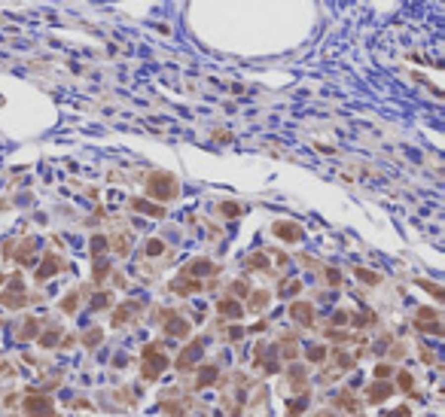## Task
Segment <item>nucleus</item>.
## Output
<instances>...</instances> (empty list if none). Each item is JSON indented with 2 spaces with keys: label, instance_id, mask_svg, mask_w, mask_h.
Segmentation results:
<instances>
[{
  "label": "nucleus",
  "instance_id": "obj_1",
  "mask_svg": "<svg viewBox=\"0 0 445 417\" xmlns=\"http://www.w3.org/2000/svg\"><path fill=\"white\" fill-rule=\"evenodd\" d=\"M150 195H156L159 201H168V198L177 195V183L171 174H153L150 177Z\"/></svg>",
  "mask_w": 445,
  "mask_h": 417
},
{
  "label": "nucleus",
  "instance_id": "obj_2",
  "mask_svg": "<svg viewBox=\"0 0 445 417\" xmlns=\"http://www.w3.org/2000/svg\"><path fill=\"white\" fill-rule=\"evenodd\" d=\"M25 408H28L31 417H55V408H52V402L46 396H28Z\"/></svg>",
  "mask_w": 445,
  "mask_h": 417
},
{
  "label": "nucleus",
  "instance_id": "obj_3",
  "mask_svg": "<svg viewBox=\"0 0 445 417\" xmlns=\"http://www.w3.org/2000/svg\"><path fill=\"white\" fill-rule=\"evenodd\" d=\"M165 369V356L147 350V366H144V378H159V372Z\"/></svg>",
  "mask_w": 445,
  "mask_h": 417
},
{
  "label": "nucleus",
  "instance_id": "obj_4",
  "mask_svg": "<svg viewBox=\"0 0 445 417\" xmlns=\"http://www.w3.org/2000/svg\"><path fill=\"white\" fill-rule=\"evenodd\" d=\"M275 234L281 241H299L302 238V228L293 226V223H275Z\"/></svg>",
  "mask_w": 445,
  "mask_h": 417
},
{
  "label": "nucleus",
  "instance_id": "obj_5",
  "mask_svg": "<svg viewBox=\"0 0 445 417\" xmlns=\"http://www.w3.org/2000/svg\"><path fill=\"white\" fill-rule=\"evenodd\" d=\"M202 350H204V347H202V341H192V344H189V350L180 356V362H177V366H189V362H195V359L202 356Z\"/></svg>",
  "mask_w": 445,
  "mask_h": 417
},
{
  "label": "nucleus",
  "instance_id": "obj_6",
  "mask_svg": "<svg viewBox=\"0 0 445 417\" xmlns=\"http://www.w3.org/2000/svg\"><path fill=\"white\" fill-rule=\"evenodd\" d=\"M390 396V384H372L369 387V399L372 402H381V399H387Z\"/></svg>",
  "mask_w": 445,
  "mask_h": 417
},
{
  "label": "nucleus",
  "instance_id": "obj_7",
  "mask_svg": "<svg viewBox=\"0 0 445 417\" xmlns=\"http://www.w3.org/2000/svg\"><path fill=\"white\" fill-rule=\"evenodd\" d=\"M131 204H134V210H140V213H150V216H162V213H165L159 204H147V201H140V198H134Z\"/></svg>",
  "mask_w": 445,
  "mask_h": 417
},
{
  "label": "nucleus",
  "instance_id": "obj_8",
  "mask_svg": "<svg viewBox=\"0 0 445 417\" xmlns=\"http://www.w3.org/2000/svg\"><path fill=\"white\" fill-rule=\"evenodd\" d=\"M220 314H226V317H241V304L232 302V299H223V302H220Z\"/></svg>",
  "mask_w": 445,
  "mask_h": 417
},
{
  "label": "nucleus",
  "instance_id": "obj_9",
  "mask_svg": "<svg viewBox=\"0 0 445 417\" xmlns=\"http://www.w3.org/2000/svg\"><path fill=\"white\" fill-rule=\"evenodd\" d=\"M52 271H58V262H55V256H46L43 268L37 271V280H46V277H52Z\"/></svg>",
  "mask_w": 445,
  "mask_h": 417
},
{
  "label": "nucleus",
  "instance_id": "obj_10",
  "mask_svg": "<svg viewBox=\"0 0 445 417\" xmlns=\"http://www.w3.org/2000/svg\"><path fill=\"white\" fill-rule=\"evenodd\" d=\"M213 380H217V369L213 366L199 369V387H207V384H213Z\"/></svg>",
  "mask_w": 445,
  "mask_h": 417
},
{
  "label": "nucleus",
  "instance_id": "obj_11",
  "mask_svg": "<svg viewBox=\"0 0 445 417\" xmlns=\"http://www.w3.org/2000/svg\"><path fill=\"white\" fill-rule=\"evenodd\" d=\"M293 317H296V320H302V323H305V326H308V323H311V307H308L305 302H299V304H293Z\"/></svg>",
  "mask_w": 445,
  "mask_h": 417
},
{
  "label": "nucleus",
  "instance_id": "obj_12",
  "mask_svg": "<svg viewBox=\"0 0 445 417\" xmlns=\"http://www.w3.org/2000/svg\"><path fill=\"white\" fill-rule=\"evenodd\" d=\"M210 271H213L210 262H192L189 265V274H195V277H199V274H210Z\"/></svg>",
  "mask_w": 445,
  "mask_h": 417
},
{
  "label": "nucleus",
  "instance_id": "obj_13",
  "mask_svg": "<svg viewBox=\"0 0 445 417\" xmlns=\"http://www.w3.org/2000/svg\"><path fill=\"white\" fill-rule=\"evenodd\" d=\"M168 332H171V335H186L189 326H186L183 320H171V323H168Z\"/></svg>",
  "mask_w": 445,
  "mask_h": 417
},
{
  "label": "nucleus",
  "instance_id": "obj_14",
  "mask_svg": "<svg viewBox=\"0 0 445 417\" xmlns=\"http://www.w3.org/2000/svg\"><path fill=\"white\" fill-rule=\"evenodd\" d=\"M357 277H360V280H366V283H378V280H381L375 271H366V268H357Z\"/></svg>",
  "mask_w": 445,
  "mask_h": 417
},
{
  "label": "nucleus",
  "instance_id": "obj_15",
  "mask_svg": "<svg viewBox=\"0 0 445 417\" xmlns=\"http://www.w3.org/2000/svg\"><path fill=\"white\" fill-rule=\"evenodd\" d=\"M324 356H326V350H324V347H320V344H314V347L308 350V359H311V362H320V359H324Z\"/></svg>",
  "mask_w": 445,
  "mask_h": 417
},
{
  "label": "nucleus",
  "instance_id": "obj_16",
  "mask_svg": "<svg viewBox=\"0 0 445 417\" xmlns=\"http://www.w3.org/2000/svg\"><path fill=\"white\" fill-rule=\"evenodd\" d=\"M162 250H165L162 241H150V244H147V253H150V256H162Z\"/></svg>",
  "mask_w": 445,
  "mask_h": 417
},
{
  "label": "nucleus",
  "instance_id": "obj_17",
  "mask_svg": "<svg viewBox=\"0 0 445 417\" xmlns=\"http://www.w3.org/2000/svg\"><path fill=\"white\" fill-rule=\"evenodd\" d=\"M104 250H107V241L101 238V234H95V238H92V253L98 256V253H104Z\"/></svg>",
  "mask_w": 445,
  "mask_h": 417
},
{
  "label": "nucleus",
  "instance_id": "obj_18",
  "mask_svg": "<svg viewBox=\"0 0 445 417\" xmlns=\"http://www.w3.org/2000/svg\"><path fill=\"white\" fill-rule=\"evenodd\" d=\"M223 213L226 216H238V204H223Z\"/></svg>",
  "mask_w": 445,
  "mask_h": 417
},
{
  "label": "nucleus",
  "instance_id": "obj_19",
  "mask_svg": "<svg viewBox=\"0 0 445 417\" xmlns=\"http://www.w3.org/2000/svg\"><path fill=\"white\" fill-rule=\"evenodd\" d=\"M400 387H403V390L412 387V375H400Z\"/></svg>",
  "mask_w": 445,
  "mask_h": 417
},
{
  "label": "nucleus",
  "instance_id": "obj_20",
  "mask_svg": "<svg viewBox=\"0 0 445 417\" xmlns=\"http://www.w3.org/2000/svg\"><path fill=\"white\" fill-rule=\"evenodd\" d=\"M104 274H107V262H104V265L98 262V265H95V277H104Z\"/></svg>",
  "mask_w": 445,
  "mask_h": 417
},
{
  "label": "nucleus",
  "instance_id": "obj_21",
  "mask_svg": "<svg viewBox=\"0 0 445 417\" xmlns=\"http://www.w3.org/2000/svg\"><path fill=\"white\" fill-rule=\"evenodd\" d=\"M387 417H408V408H397V411H390Z\"/></svg>",
  "mask_w": 445,
  "mask_h": 417
},
{
  "label": "nucleus",
  "instance_id": "obj_22",
  "mask_svg": "<svg viewBox=\"0 0 445 417\" xmlns=\"http://www.w3.org/2000/svg\"><path fill=\"white\" fill-rule=\"evenodd\" d=\"M250 265H253V268H265V259H262V256H253Z\"/></svg>",
  "mask_w": 445,
  "mask_h": 417
},
{
  "label": "nucleus",
  "instance_id": "obj_23",
  "mask_svg": "<svg viewBox=\"0 0 445 417\" xmlns=\"http://www.w3.org/2000/svg\"><path fill=\"white\" fill-rule=\"evenodd\" d=\"M302 408H305V399H299V402H293V405H290V411H293V414H296V411H302Z\"/></svg>",
  "mask_w": 445,
  "mask_h": 417
},
{
  "label": "nucleus",
  "instance_id": "obj_24",
  "mask_svg": "<svg viewBox=\"0 0 445 417\" xmlns=\"http://www.w3.org/2000/svg\"><path fill=\"white\" fill-rule=\"evenodd\" d=\"M332 320H335V323H339V326H345V323H348V314H342V311H339V314H335Z\"/></svg>",
  "mask_w": 445,
  "mask_h": 417
},
{
  "label": "nucleus",
  "instance_id": "obj_25",
  "mask_svg": "<svg viewBox=\"0 0 445 417\" xmlns=\"http://www.w3.org/2000/svg\"><path fill=\"white\" fill-rule=\"evenodd\" d=\"M326 277H329V283H339V271H332V268H329V271H326Z\"/></svg>",
  "mask_w": 445,
  "mask_h": 417
},
{
  "label": "nucleus",
  "instance_id": "obj_26",
  "mask_svg": "<svg viewBox=\"0 0 445 417\" xmlns=\"http://www.w3.org/2000/svg\"><path fill=\"white\" fill-rule=\"evenodd\" d=\"M28 335H37V326H34V320H31V326H25V338Z\"/></svg>",
  "mask_w": 445,
  "mask_h": 417
},
{
  "label": "nucleus",
  "instance_id": "obj_27",
  "mask_svg": "<svg viewBox=\"0 0 445 417\" xmlns=\"http://www.w3.org/2000/svg\"><path fill=\"white\" fill-rule=\"evenodd\" d=\"M375 375H378V378H387V375H390V369H387V366H378V369H375Z\"/></svg>",
  "mask_w": 445,
  "mask_h": 417
}]
</instances>
